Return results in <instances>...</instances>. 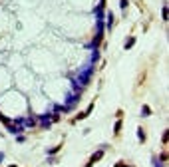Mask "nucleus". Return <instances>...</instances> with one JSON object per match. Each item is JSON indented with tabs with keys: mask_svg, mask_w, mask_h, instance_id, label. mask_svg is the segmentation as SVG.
I'll use <instances>...</instances> for the list:
<instances>
[{
	"mask_svg": "<svg viewBox=\"0 0 169 167\" xmlns=\"http://www.w3.org/2000/svg\"><path fill=\"white\" fill-rule=\"evenodd\" d=\"M137 137H139V141H145V133H143V129H141V127L137 129Z\"/></svg>",
	"mask_w": 169,
	"mask_h": 167,
	"instance_id": "20e7f679",
	"label": "nucleus"
},
{
	"mask_svg": "<svg viewBox=\"0 0 169 167\" xmlns=\"http://www.w3.org/2000/svg\"><path fill=\"white\" fill-rule=\"evenodd\" d=\"M10 167H16V165H10Z\"/></svg>",
	"mask_w": 169,
	"mask_h": 167,
	"instance_id": "0eeeda50",
	"label": "nucleus"
},
{
	"mask_svg": "<svg viewBox=\"0 0 169 167\" xmlns=\"http://www.w3.org/2000/svg\"><path fill=\"white\" fill-rule=\"evenodd\" d=\"M120 131H121V118L116 122V125H113V135H120Z\"/></svg>",
	"mask_w": 169,
	"mask_h": 167,
	"instance_id": "f03ea898",
	"label": "nucleus"
},
{
	"mask_svg": "<svg viewBox=\"0 0 169 167\" xmlns=\"http://www.w3.org/2000/svg\"><path fill=\"white\" fill-rule=\"evenodd\" d=\"M0 161H2V153H0Z\"/></svg>",
	"mask_w": 169,
	"mask_h": 167,
	"instance_id": "423d86ee",
	"label": "nucleus"
},
{
	"mask_svg": "<svg viewBox=\"0 0 169 167\" xmlns=\"http://www.w3.org/2000/svg\"><path fill=\"white\" fill-rule=\"evenodd\" d=\"M133 42H135V38L131 36V38H127V42H125V50H129L131 46H133Z\"/></svg>",
	"mask_w": 169,
	"mask_h": 167,
	"instance_id": "7ed1b4c3",
	"label": "nucleus"
},
{
	"mask_svg": "<svg viewBox=\"0 0 169 167\" xmlns=\"http://www.w3.org/2000/svg\"><path fill=\"white\" fill-rule=\"evenodd\" d=\"M102 157H103V149H100L98 153H93V155H92V159H90V161L86 163V167H93V163H98Z\"/></svg>",
	"mask_w": 169,
	"mask_h": 167,
	"instance_id": "f257e3e1",
	"label": "nucleus"
},
{
	"mask_svg": "<svg viewBox=\"0 0 169 167\" xmlns=\"http://www.w3.org/2000/svg\"><path fill=\"white\" fill-rule=\"evenodd\" d=\"M141 113H143V115H149V113H151V109H149V108H147V105H145V108H143V112H141Z\"/></svg>",
	"mask_w": 169,
	"mask_h": 167,
	"instance_id": "39448f33",
	"label": "nucleus"
}]
</instances>
